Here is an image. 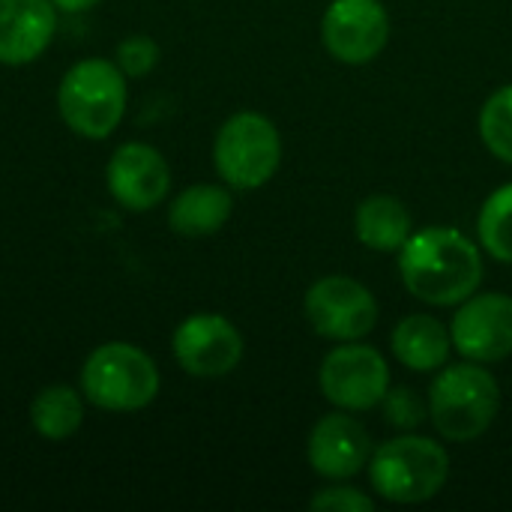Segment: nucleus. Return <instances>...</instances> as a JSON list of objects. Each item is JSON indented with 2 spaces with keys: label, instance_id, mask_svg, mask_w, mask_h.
Masks as SVG:
<instances>
[{
  "label": "nucleus",
  "instance_id": "nucleus-1",
  "mask_svg": "<svg viewBox=\"0 0 512 512\" xmlns=\"http://www.w3.org/2000/svg\"><path fill=\"white\" fill-rule=\"evenodd\" d=\"M396 258L405 291L426 306L456 309L483 288L486 252L459 228H417Z\"/></svg>",
  "mask_w": 512,
  "mask_h": 512
},
{
  "label": "nucleus",
  "instance_id": "nucleus-2",
  "mask_svg": "<svg viewBox=\"0 0 512 512\" xmlns=\"http://www.w3.org/2000/svg\"><path fill=\"white\" fill-rule=\"evenodd\" d=\"M429 423L447 444L480 441L501 414V384L483 363H447L429 387Z\"/></svg>",
  "mask_w": 512,
  "mask_h": 512
},
{
  "label": "nucleus",
  "instance_id": "nucleus-3",
  "mask_svg": "<svg viewBox=\"0 0 512 512\" xmlns=\"http://www.w3.org/2000/svg\"><path fill=\"white\" fill-rule=\"evenodd\" d=\"M366 471L369 486L381 501L414 507L444 492L450 480V453L429 435L399 432L372 450Z\"/></svg>",
  "mask_w": 512,
  "mask_h": 512
},
{
  "label": "nucleus",
  "instance_id": "nucleus-4",
  "mask_svg": "<svg viewBox=\"0 0 512 512\" xmlns=\"http://www.w3.org/2000/svg\"><path fill=\"white\" fill-rule=\"evenodd\" d=\"M57 108L75 135L102 141L123 120L126 75L111 60L87 57L63 75L57 87Z\"/></svg>",
  "mask_w": 512,
  "mask_h": 512
},
{
  "label": "nucleus",
  "instance_id": "nucleus-5",
  "mask_svg": "<svg viewBox=\"0 0 512 512\" xmlns=\"http://www.w3.org/2000/svg\"><path fill=\"white\" fill-rule=\"evenodd\" d=\"M213 165L225 186L252 192L267 186L282 165V135L261 111L231 114L213 141Z\"/></svg>",
  "mask_w": 512,
  "mask_h": 512
},
{
  "label": "nucleus",
  "instance_id": "nucleus-6",
  "mask_svg": "<svg viewBox=\"0 0 512 512\" xmlns=\"http://www.w3.org/2000/svg\"><path fill=\"white\" fill-rule=\"evenodd\" d=\"M81 390L102 411H141L159 396V369L147 351L129 342H108L84 360Z\"/></svg>",
  "mask_w": 512,
  "mask_h": 512
},
{
  "label": "nucleus",
  "instance_id": "nucleus-7",
  "mask_svg": "<svg viewBox=\"0 0 512 512\" xmlns=\"http://www.w3.org/2000/svg\"><path fill=\"white\" fill-rule=\"evenodd\" d=\"M318 387L333 408L366 414L381 408L387 390L393 387V375L387 357L363 339L336 342L318 366Z\"/></svg>",
  "mask_w": 512,
  "mask_h": 512
},
{
  "label": "nucleus",
  "instance_id": "nucleus-8",
  "mask_svg": "<svg viewBox=\"0 0 512 512\" xmlns=\"http://www.w3.org/2000/svg\"><path fill=\"white\" fill-rule=\"evenodd\" d=\"M303 315L312 333L327 342H360L378 327L381 306L372 288L360 279L330 273L306 288Z\"/></svg>",
  "mask_w": 512,
  "mask_h": 512
},
{
  "label": "nucleus",
  "instance_id": "nucleus-9",
  "mask_svg": "<svg viewBox=\"0 0 512 512\" xmlns=\"http://www.w3.org/2000/svg\"><path fill=\"white\" fill-rule=\"evenodd\" d=\"M390 12L381 0H333L321 18V42L336 63L366 66L390 45Z\"/></svg>",
  "mask_w": 512,
  "mask_h": 512
},
{
  "label": "nucleus",
  "instance_id": "nucleus-10",
  "mask_svg": "<svg viewBox=\"0 0 512 512\" xmlns=\"http://www.w3.org/2000/svg\"><path fill=\"white\" fill-rule=\"evenodd\" d=\"M453 351L462 360L495 366L512 357V297L504 291H477L456 306L450 321Z\"/></svg>",
  "mask_w": 512,
  "mask_h": 512
},
{
  "label": "nucleus",
  "instance_id": "nucleus-11",
  "mask_svg": "<svg viewBox=\"0 0 512 512\" xmlns=\"http://www.w3.org/2000/svg\"><path fill=\"white\" fill-rule=\"evenodd\" d=\"M174 360L195 378H225L243 360V333L216 312H198L180 321L171 339Z\"/></svg>",
  "mask_w": 512,
  "mask_h": 512
},
{
  "label": "nucleus",
  "instance_id": "nucleus-12",
  "mask_svg": "<svg viewBox=\"0 0 512 512\" xmlns=\"http://www.w3.org/2000/svg\"><path fill=\"white\" fill-rule=\"evenodd\" d=\"M372 435L351 411H330L324 414L306 438V459L309 468L327 480H354L369 468L372 459Z\"/></svg>",
  "mask_w": 512,
  "mask_h": 512
},
{
  "label": "nucleus",
  "instance_id": "nucleus-13",
  "mask_svg": "<svg viewBox=\"0 0 512 512\" xmlns=\"http://www.w3.org/2000/svg\"><path fill=\"white\" fill-rule=\"evenodd\" d=\"M105 180L111 198L120 207L144 213L165 201L171 189V168L156 147L141 141H126L111 153Z\"/></svg>",
  "mask_w": 512,
  "mask_h": 512
},
{
  "label": "nucleus",
  "instance_id": "nucleus-14",
  "mask_svg": "<svg viewBox=\"0 0 512 512\" xmlns=\"http://www.w3.org/2000/svg\"><path fill=\"white\" fill-rule=\"evenodd\" d=\"M57 6L51 0H0V63H33L54 39Z\"/></svg>",
  "mask_w": 512,
  "mask_h": 512
},
{
  "label": "nucleus",
  "instance_id": "nucleus-15",
  "mask_svg": "<svg viewBox=\"0 0 512 512\" xmlns=\"http://www.w3.org/2000/svg\"><path fill=\"white\" fill-rule=\"evenodd\" d=\"M390 351L408 372L435 375L453 357L450 324H444L429 312L405 315L390 333Z\"/></svg>",
  "mask_w": 512,
  "mask_h": 512
},
{
  "label": "nucleus",
  "instance_id": "nucleus-16",
  "mask_svg": "<svg viewBox=\"0 0 512 512\" xmlns=\"http://www.w3.org/2000/svg\"><path fill=\"white\" fill-rule=\"evenodd\" d=\"M414 231L417 228L408 204L390 192L366 195L354 210V237L372 252L399 255V249L411 240Z\"/></svg>",
  "mask_w": 512,
  "mask_h": 512
},
{
  "label": "nucleus",
  "instance_id": "nucleus-17",
  "mask_svg": "<svg viewBox=\"0 0 512 512\" xmlns=\"http://www.w3.org/2000/svg\"><path fill=\"white\" fill-rule=\"evenodd\" d=\"M234 213L231 186L198 183L183 189L168 207V225L180 237H210L228 225Z\"/></svg>",
  "mask_w": 512,
  "mask_h": 512
},
{
  "label": "nucleus",
  "instance_id": "nucleus-18",
  "mask_svg": "<svg viewBox=\"0 0 512 512\" xmlns=\"http://www.w3.org/2000/svg\"><path fill=\"white\" fill-rule=\"evenodd\" d=\"M81 420H84L81 396L66 384H54V387L39 390L33 405H30V423H33L36 435L45 441L72 438L81 429Z\"/></svg>",
  "mask_w": 512,
  "mask_h": 512
},
{
  "label": "nucleus",
  "instance_id": "nucleus-19",
  "mask_svg": "<svg viewBox=\"0 0 512 512\" xmlns=\"http://www.w3.org/2000/svg\"><path fill=\"white\" fill-rule=\"evenodd\" d=\"M477 243L492 261L512 267V183L498 186L483 201L477 213Z\"/></svg>",
  "mask_w": 512,
  "mask_h": 512
},
{
  "label": "nucleus",
  "instance_id": "nucleus-20",
  "mask_svg": "<svg viewBox=\"0 0 512 512\" xmlns=\"http://www.w3.org/2000/svg\"><path fill=\"white\" fill-rule=\"evenodd\" d=\"M477 132L483 147L512 168V84L498 87L480 108Z\"/></svg>",
  "mask_w": 512,
  "mask_h": 512
},
{
  "label": "nucleus",
  "instance_id": "nucleus-21",
  "mask_svg": "<svg viewBox=\"0 0 512 512\" xmlns=\"http://www.w3.org/2000/svg\"><path fill=\"white\" fill-rule=\"evenodd\" d=\"M384 423L396 432H417L429 420V399L414 387H390L381 402Z\"/></svg>",
  "mask_w": 512,
  "mask_h": 512
},
{
  "label": "nucleus",
  "instance_id": "nucleus-22",
  "mask_svg": "<svg viewBox=\"0 0 512 512\" xmlns=\"http://www.w3.org/2000/svg\"><path fill=\"white\" fill-rule=\"evenodd\" d=\"M309 510L315 512H375V498L348 480L327 483L309 498Z\"/></svg>",
  "mask_w": 512,
  "mask_h": 512
},
{
  "label": "nucleus",
  "instance_id": "nucleus-23",
  "mask_svg": "<svg viewBox=\"0 0 512 512\" xmlns=\"http://www.w3.org/2000/svg\"><path fill=\"white\" fill-rule=\"evenodd\" d=\"M159 45L147 33H132L117 45V66L126 78H141L159 63Z\"/></svg>",
  "mask_w": 512,
  "mask_h": 512
},
{
  "label": "nucleus",
  "instance_id": "nucleus-24",
  "mask_svg": "<svg viewBox=\"0 0 512 512\" xmlns=\"http://www.w3.org/2000/svg\"><path fill=\"white\" fill-rule=\"evenodd\" d=\"M60 12H84L90 6H96L99 0H51Z\"/></svg>",
  "mask_w": 512,
  "mask_h": 512
}]
</instances>
